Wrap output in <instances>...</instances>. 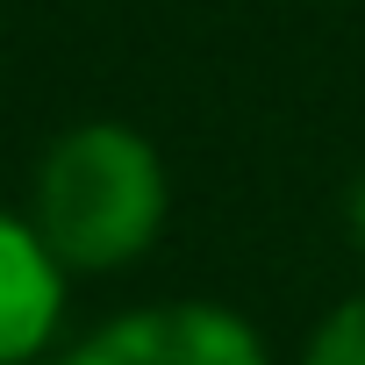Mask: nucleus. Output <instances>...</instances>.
<instances>
[{"mask_svg":"<svg viewBox=\"0 0 365 365\" xmlns=\"http://www.w3.org/2000/svg\"><path fill=\"white\" fill-rule=\"evenodd\" d=\"M351 244L365 251V172L351 179Z\"/></svg>","mask_w":365,"mask_h":365,"instance_id":"nucleus-5","label":"nucleus"},{"mask_svg":"<svg viewBox=\"0 0 365 365\" xmlns=\"http://www.w3.org/2000/svg\"><path fill=\"white\" fill-rule=\"evenodd\" d=\"M65 322V265L29 215L0 208V365H29Z\"/></svg>","mask_w":365,"mask_h":365,"instance_id":"nucleus-3","label":"nucleus"},{"mask_svg":"<svg viewBox=\"0 0 365 365\" xmlns=\"http://www.w3.org/2000/svg\"><path fill=\"white\" fill-rule=\"evenodd\" d=\"M172 215V179L165 158L143 129L129 122H79L65 129L43 165H36V194L29 222L58 251L65 272H115L136 265Z\"/></svg>","mask_w":365,"mask_h":365,"instance_id":"nucleus-1","label":"nucleus"},{"mask_svg":"<svg viewBox=\"0 0 365 365\" xmlns=\"http://www.w3.org/2000/svg\"><path fill=\"white\" fill-rule=\"evenodd\" d=\"M301 365H365V294L336 301V308L315 322V336H308Z\"/></svg>","mask_w":365,"mask_h":365,"instance_id":"nucleus-4","label":"nucleus"},{"mask_svg":"<svg viewBox=\"0 0 365 365\" xmlns=\"http://www.w3.org/2000/svg\"><path fill=\"white\" fill-rule=\"evenodd\" d=\"M65 365H272L265 336L215 301H158L101 322Z\"/></svg>","mask_w":365,"mask_h":365,"instance_id":"nucleus-2","label":"nucleus"}]
</instances>
